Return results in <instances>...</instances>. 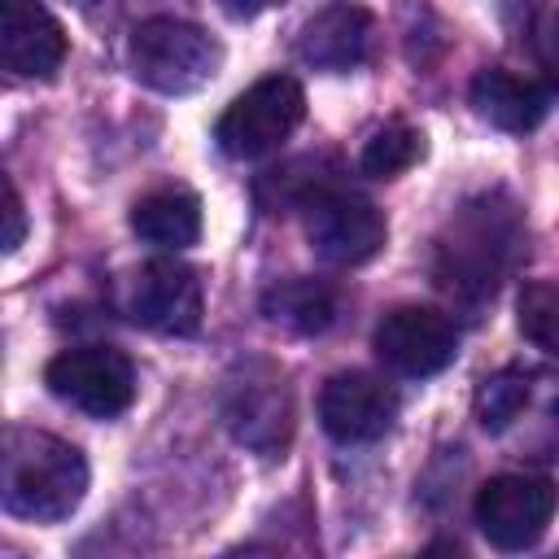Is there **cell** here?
<instances>
[{
	"mask_svg": "<svg viewBox=\"0 0 559 559\" xmlns=\"http://www.w3.org/2000/svg\"><path fill=\"white\" fill-rule=\"evenodd\" d=\"M520 245H524V227H520L515 205L502 192H485L467 201L437 236L432 284L454 301L480 306L485 297L498 293Z\"/></svg>",
	"mask_w": 559,
	"mask_h": 559,
	"instance_id": "cell-1",
	"label": "cell"
},
{
	"mask_svg": "<svg viewBox=\"0 0 559 559\" xmlns=\"http://www.w3.org/2000/svg\"><path fill=\"white\" fill-rule=\"evenodd\" d=\"M0 498L9 515L35 520V524H57L70 511H79L87 493V459L39 428L13 424L4 428V454H0Z\"/></svg>",
	"mask_w": 559,
	"mask_h": 559,
	"instance_id": "cell-2",
	"label": "cell"
},
{
	"mask_svg": "<svg viewBox=\"0 0 559 559\" xmlns=\"http://www.w3.org/2000/svg\"><path fill=\"white\" fill-rule=\"evenodd\" d=\"M476 419L524 459L559 463V371L502 367L476 389Z\"/></svg>",
	"mask_w": 559,
	"mask_h": 559,
	"instance_id": "cell-3",
	"label": "cell"
},
{
	"mask_svg": "<svg viewBox=\"0 0 559 559\" xmlns=\"http://www.w3.org/2000/svg\"><path fill=\"white\" fill-rule=\"evenodd\" d=\"M127 66L131 74L166 96H188L197 87H205L218 66H223V48L218 39L183 17H148L131 31L127 39Z\"/></svg>",
	"mask_w": 559,
	"mask_h": 559,
	"instance_id": "cell-4",
	"label": "cell"
},
{
	"mask_svg": "<svg viewBox=\"0 0 559 559\" xmlns=\"http://www.w3.org/2000/svg\"><path fill=\"white\" fill-rule=\"evenodd\" d=\"M297 214H301L310 249L323 262H332V266H362V262H371L384 249V236H389V223L376 210V201L354 192L336 175L323 179L297 205Z\"/></svg>",
	"mask_w": 559,
	"mask_h": 559,
	"instance_id": "cell-5",
	"label": "cell"
},
{
	"mask_svg": "<svg viewBox=\"0 0 559 559\" xmlns=\"http://www.w3.org/2000/svg\"><path fill=\"white\" fill-rule=\"evenodd\" d=\"M223 424L258 459H284L297 428L288 380L271 362H240L223 384Z\"/></svg>",
	"mask_w": 559,
	"mask_h": 559,
	"instance_id": "cell-6",
	"label": "cell"
},
{
	"mask_svg": "<svg viewBox=\"0 0 559 559\" xmlns=\"http://www.w3.org/2000/svg\"><path fill=\"white\" fill-rule=\"evenodd\" d=\"M306 118V92L293 74H266L253 87H245L218 118L214 140L236 162H258L275 153L297 122Z\"/></svg>",
	"mask_w": 559,
	"mask_h": 559,
	"instance_id": "cell-7",
	"label": "cell"
},
{
	"mask_svg": "<svg viewBox=\"0 0 559 559\" xmlns=\"http://www.w3.org/2000/svg\"><path fill=\"white\" fill-rule=\"evenodd\" d=\"M118 306L131 323L162 332V336H192L201 328V314H205L201 280L175 253H162V258L131 266L118 284Z\"/></svg>",
	"mask_w": 559,
	"mask_h": 559,
	"instance_id": "cell-8",
	"label": "cell"
},
{
	"mask_svg": "<svg viewBox=\"0 0 559 559\" xmlns=\"http://www.w3.org/2000/svg\"><path fill=\"white\" fill-rule=\"evenodd\" d=\"M44 384L66 406L114 419L135 402V367L114 345H70L44 367Z\"/></svg>",
	"mask_w": 559,
	"mask_h": 559,
	"instance_id": "cell-9",
	"label": "cell"
},
{
	"mask_svg": "<svg viewBox=\"0 0 559 559\" xmlns=\"http://www.w3.org/2000/svg\"><path fill=\"white\" fill-rule=\"evenodd\" d=\"M559 507V485L550 476H533V472H502L489 476L476 489L472 515L480 524V533L489 537V546L498 550H524L533 546Z\"/></svg>",
	"mask_w": 559,
	"mask_h": 559,
	"instance_id": "cell-10",
	"label": "cell"
},
{
	"mask_svg": "<svg viewBox=\"0 0 559 559\" xmlns=\"http://www.w3.org/2000/svg\"><path fill=\"white\" fill-rule=\"evenodd\" d=\"M376 358L411 380L437 376L454 362L459 354V328L450 314L432 310V306H393L380 323H376Z\"/></svg>",
	"mask_w": 559,
	"mask_h": 559,
	"instance_id": "cell-11",
	"label": "cell"
},
{
	"mask_svg": "<svg viewBox=\"0 0 559 559\" xmlns=\"http://www.w3.org/2000/svg\"><path fill=\"white\" fill-rule=\"evenodd\" d=\"M397 419V393L371 371H336L319 389V424L332 441H380Z\"/></svg>",
	"mask_w": 559,
	"mask_h": 559,
	"instance_id": "cell-12",
	"label": "cell"
},
{
	"mask_svg": "<svg viewBox=\"0 0 559 559\" xmlns=\"http://www.w3.org/2000/svg\"><path fill=\"white\" fill-rule=\"evenodd\" d=\"M376 44V17L354 4V0H332L319 13H310L293 39L297 57L310 70H328V74H345L358 70L371 57Z\"/></svg>",
	"mask_w": 559,
	"mask_h": 559,
	"instance_id": "cell-13",
	"label": "cell"
},
{
	"mask_svg": "<svg viewBox=\"0 0 559 559\" xmlns=\"http://www.w3.org/2000/svg\"><path fill=\"white\" fill-rule=\"evenodd\" d=\"M0 61L17 79H52L66 61V31L39 0H0Z\"/></svg>",
	"mask_w": 559,
	"mask_h": 559,
	"instance_id": "cell-14",
	"label": "cell"
},
{
	"mask_svg": "<svg viewBox=\"0 0 559 559\" xmlns=\"http://www.w3.org/2000/svg\"><path fill=\"white\" fill-rule=\"evenodd\" d=\"M472 109L489 127L511 131V135H524V131L542 127V118L550 109V92L537 79H528V74L489 66V70H480L472 79Z\"/></svg>",
	"mask_w": 559,
	"mask_h": 559,
	"instance_id": "cell-15",
	"label": "cell"
},
{
	"mask_svg": "<svg viewBox=\"0 0 559 559\" xmlns=\"http://www.w3.org/2000/svg\"><path fill=\"white\" fill-rule=\"evenodd\" d=\"M131 231L144 245H157V249H170V253L197 245L201 240V201H197V192H188L179 183L144 192L131 205Z\"/></svg>",
	"mask_w": 559,
	"mask_h": 559,
	"instance_id": "cell-16",
	"label": "cell"
},
{
	"mask_svg": "<svg viewBox=\"0 0 559 559\" xmlns=\"http://www.w3.org/2000/svg\"><path fill=\"white\" fill-rule=\"evenodd\" d=\"M336 310H341V293L323 280H310V275H293V280H275L266 293H262V314L284 328V332H297V336H319L336 323Z\"/></svg>",
	"mask_w": 559,
	"mask_h": 559,
	"instance_id": "cell-17",
	"label": "cell"
},
{
	"mask_svg": "<svg viewBox=\"0 0 559 559\" xmlns=\"http://www.w3.org/2000/svg\"><path fill=\"white\" fill-rule=\"evenodd\" d=\"M419 157H424V131H415V127L402 122V118H389L384 127H376V131L367 135L358 166H362V175H371V179H393V175L411 170Z\"/></svg>",
	"mask_w": 559,
	"mask_h": 559,
	"instance_id": "cell-18",
	"label": "cell"
},
{
	"mask_svg": "<svg viewBox=\"0 0 559 559\" xmlns=\"http://www.w3.org/2000/svg\"><path fill=\"white\" fill-rule=\"evenodd\" d=\"M515 323L524 341L559 358V280H528L515 297Z\"/></svg>",
	"mask_w": 559,
	"mask_h": 559,
	"instance_id": "cell-19",
	"label": "cell"
},
{
	"mask_svg": "<svg viewBox=\"0 0 559 559\" xmlns=\"http://www.w3.org/2000/svg\"><path fill=\"white\" fill-rule=\"evenodd\" d=\"M26 240V210H22V197H17V183L4 179V253H13L17 245Z\"/></svg>",
	"mask_w": 559,
	"mask_h": 559,
	"instance_id": "cell-20",
	"label": "cell"
},
{
	"mask_svg": "<svg viewBox=\"0 0 559 559\" xmlns=\"http://www.w3.org/2000/svg\"><path fill=\"white\" fill-rule=\"evenodd\" d=\"M546 70H550V83H555V92H559V13H555L550 26H546Z\"/></svg>",
	"mask_w": 559,
	"mask_h": 559,
	"instance_id": "cell-21",
	"label": "cell"
},
{
	"mask_svg": "<svg viewBox=\"0 0 559 559\" xmlns=\"http://www.w3.org/2000/svg\"><path fill=\"white\" fill-rule=\"evenodd\" d=\"M231 17H258L262 9H271V4H280V0H218Z\"/></svg>",
	"mask_w": 559,
	"mask_h": 559,
	"instance_id": "cell-22",
	"label": "cell"
},
{
	"mask_svg": "<svg viewBox=\"0 0 559 559\" xmlns=\"http://www.w3.org/2000/svg\"><path fill=\"white\" fill-rule=\"evenodd\" d=\"M70 4H92V0H70Z\"/></svg>",
	"mask_w": 559,
	"mask_h": 559,
	"instance_id": "cell-23",
	"label": "cell"
}]
</instances>
